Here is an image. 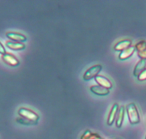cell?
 <instances>
[{"label": "cell", "instance_id": "1", "mask_svg": "<svg viewBox=\"0 0 146 139\" xmlns=\"http://www.w3.org/2000/svg\"><path fill=\"white\" fill-rule=\"evenodd\" d=\"M125 110L126 112H127V116H128L129 121L132 125H135L140 123V114H139V112L135 103L132 102V103L128 104L126 106Z\"/></svg>", "mask_w": 146, "mask_h": 139}, {"label": "cell", "instance_id": "2", "mask_svg": "<svg viewBox=\"0 0 146 139\" xmlns=\"http://www.w3.org/2000/svg\"><path fill=\"white\" fill-rule=\"evenodd\" d=\"M18 113H19V115L21 117L29 120L32 123H33L34 124H36L39 119H40L39 116L35 112L30 110V109L26 108H21Z\"/></svg>", "mask_w": 146, "mask_h": 139}, {"label": "cell", "instance_id": "3", "mask_svg": "<svg viewBox=\"0 0 146 139\" xmlns=\"http://www.w3.org/2000/svg\"><path fill=\"white\" fill-rule=\"evenodd\" d=\"M102 68V66L100 65H96L92 66L85 72L83 75V79L85 80H89L92 78H95V77L98 76V73L100 72Z\"/></svg>", "mask_w": 146, "mask_h": 139}, {"label": "cell", "instance_id": "4", "mask_svg": "<svg viewBox=\"0 0 146 139\" xmlns=\"http://www.w3.org/2000/svg\"><path fill=\"white\" fill-rule=\"evenodd\" d=\"M2 57L3 61L5 62L6 64L9 65L10 66H12V67H15V66L18 65L19 63L17 58L12 54H10V53H5L4 55H2Z\"/></svg>", "mask_w": 146, "mask_h": 139}, {"label": "cell", "instance_id": "5", "mask_svg": "<svg viewBox=\"0 0 146 139\" xmlns=\"http://www.w3.org/2000/svg\"><path fill=\"white\" fill-rule=\"evenodd\" d=\"M6 36L9 39H10L12 41L14 42H19V43H22V42H25L27 40L26 36L23 35L22 34L18 33V32H9L6 33Z\"/></svg>", "mask_w": 146, "mask_h": 139}, {"label": "cell", "instance_id": "6", "mask_svg": "<svg viewBox=\"0 0 146 139\" xmlns=\"http://www.w3.org/2000/svg\"><path fill=\"white\" fill-rule=\"evenodd\" d=\"M95 81H96L97 83L98 84V85L101 87H103V88H107V89L109 90L110 88H111L113 87L111 82L104 76H101V75H98L97 77L95 78Z\"/></svg>", "mask_w": 146, "mask_h": 139}, {"label": "cell", "instance_id": "7", "mask_svg": "<svg viewBox=\"0 0 146 139\" xmlns=\"http://www.w3.org/2000/svg\"><path fill=\"white\" fill-rule=\"evenodd\" d=\"M118 110H119L118 104L117 103L114 104L113 107H112L111 110H110V112L109 116H108V121H107V123H108V126H111V125L113 123V122H114V120H115L116 116H117V112H118Z\"/></svg>", "mask_w": 146, "mask_h": 139}, {"label": "cell", "instance_id": "8", "mask_svg": "<svg viewBox=\"0 0 146 139\" xmlns=\"http://www.w3.org/2000/svg\"><path fill=\"white\" fill-rule=\"evenodd\" d=\"M132 45V42L131 40H121L119 43H117V44L115 45L114 47V50L115 51H123V50H125V49L128 48L129 47Z\"/></svg>", "mask_w": 146, "mask_h": 139}, {"label": "cell", "instance_id": "9", "mask_svg": "<svg viewBox=\"0 0 146 139\" xmlns=\"http://www.w3.org/2000/svg\"><path fill=\"white\" fill-rule=\"evenodd\" d=\"M135 50V47H133V46H130V47H129L128 48L121 51V53H120V55H119V59L121 60H127V59H128L129 57H130L132 55H133Z\"/></svg>", "mask_w": 146, "mask_h": 139}, {"label": "cell", "instance_id": "10", "mask_svg": "<svg viewBox=\"0 0 146 139\" xmlns=\"http://www.w3.org/2000/svg\"><path fill=\"white\" fill-rule=\"evenodd\" d=\"M146 68V60H140L137 63L134 68V71H133V74L135 76L138 77V75L144 70Z\"/></svg>", "mask_w": 146, "mask_h": 139}, {"label": "cell", "instance_id": "11", "mask_svg": "<svg viewBox=\"0 0 146 139\" xmlns=\"http://www.w3.org/2000/svg\"><path fill=\"white\" fill-rule=\"evenodd\" d=\"M90 90L92 92L96 95H100V96H105V95H108L110 92L108 89L100 86V85H93L91 87Z\"/></svg>", "mask_w": 146, "mask_h": 139}, {"label": "cell", "instance_id": "12", "mask_svg": "<svg viewBox=\"0 0 146 139\" xmlns=\"http://www.w3.org/2000/svg\"><path fill=\"white\" fill-rule=\"evenodd\" d=\"M125 108L124 106H121L119 108L118 112H117V116H116V126L117 128H120L123 124V119L125 116Z\"/></svg>", "mask_w": 146, "mask_h": 139}, {"label": "cell", "instance_id": "13", "mask_svg": "<svg viewBox=\"0 0 146 139\" xmlns=\"http://www.w3.org/2000/svg\"><path fill=\"white\" fill-rule=\"evenodd\" d=\"M6 45L8 48L13 50H22L25 47V45L22 43L14 41H7L6 43Z\"/></svg>", "mask_w": 146, "mask_h": 139}, {"label": "cell", "instance_id": "14", "mask_svg": "<svg viewBox=\"0 0 146 139\" xmlns=\"http://www.w3.org/2000/svg\"><path fill=\"white\" fill-rule=\"evenodd\" d=\"M135 49L137 50V52H141L143 50H146V41L145 40H141L139 43H137V44L135 45Z\"/></svg>", "mask_w": 146, "mask_h": 139}, {"label": "cell", "instance_id": "15", "mask_svg": "<svg viewBox=\"0 0 146 139\" xmlns=\"http://www.w3.org/2000/svg\"><path fill=\"white\" fill-rule=\"evenodd\" d=\"M17 122L22 125H25V126H29V125H35L33 123H32L29 120H27V119L24 118H17Z\"/></svg>", "mask_w": 146, "mask_h": 139}, {"label": "cell", "instance_id": "16", "mask_svg": "<svg viewBox=\"0 0 146 139\" xmlns=\"http://www.w3.org/2000/svg\"><path fill=\"white\" fill-rule=\"evenodd\" d=\"M137 79L140 81H145L146 80V68L144 70L138 75L137 77Z\"/></svg>", "mask_w": 146, "mask_h": 139}, {"label": "cell", "instance_id": "17", "mask_svg": "<svg viewBox=\"0 0 146 139\" xmlns=\"http://www.w3.org/2000/svg\"><path fill=\"white\" fill-rule=\"evenodd\" d=\"M92 133V132L89 130H87L85 133L82 134V136H81V138L80 139H90V135Z\"/></svg>", "mask_w": 146, "mask_h": 139}, {"label": "cell", "instance_id": "18", "mask_svg": "<svg viewBox=\"0 0 146 139\" xmlns=\"http://www.w3.org/2000/svg\"><path fill=\"white\" fill-rule=\"evenodd\" d=\"M137 55L140 57V60H146V50L141 52H138Z\"/></svg>", "mask_w": 146, "mask_h": 139}, {"label": "cell", "instance_id": "19", "mask_svg": "<svg viewBox=\"0 0 146 139\" xmlns=\"http://www.w3.org/2000/svg\"><path fill=\"white\" fill-rule=\"evenodd\" d=\"M90 139H103L101 136H100L98 133H92L90 135Z\"/></svg>", "mask_w": 146, "mask_h": 139}, {"label": "cell", "instance_id": "20", "mask_svg": "<svg viewBox=\"0 0 146 139\" xmlns=\"http://www.w3.org/2000/svg\"><path fill=\"white\" fill-rule=\"evenodd\" d=\"M5 53H6V50H5V47L2 45V44L0 43V54L4 55Z\"/></svg>", "mask_w": 146, "mask_h": 139}, {"label": "cell", "instance_id": "21", "mask_svg": "<svg viewBox=\"0 0 146 139\" xmlns=\"http://www.w3.org/2000/svg\"><path fill=\"white\" fill-rule=\"evenodd\" d=\"M145 139H146V137H145Z\"/></svg>", "mask_w": 146, "mask_h": 139}]
</instances>
